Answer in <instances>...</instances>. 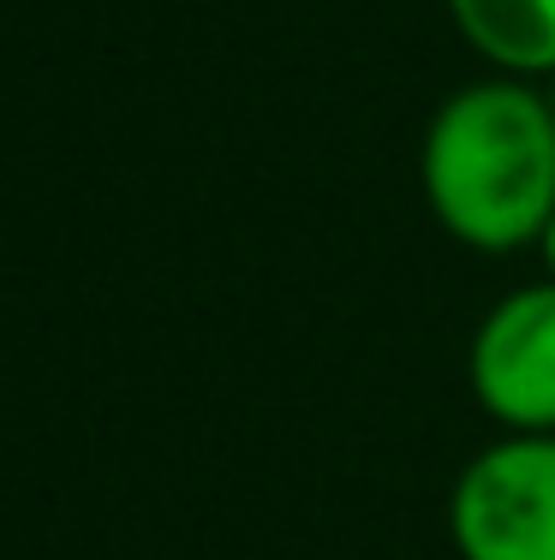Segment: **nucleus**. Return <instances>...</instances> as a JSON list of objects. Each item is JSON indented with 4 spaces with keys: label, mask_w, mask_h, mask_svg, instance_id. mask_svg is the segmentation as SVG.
<instances>
[{
    "label": "nucleus",
    "mask_w": 555,
    "mask_h": 560,
    "mask_svg": "<svg viewBox=\"0 0 555 560\" xmlns=\"http://www.w3.org/2000/svg\"><path fill=\"white\" fill-rule=\"evenodd\" d=\"M460 560H555V435L501 430L448 489Z\"/></svg>",
    "instance_id": "obj_2"
},
{
    "label": "nucleus",
    "mask_w": 555,
    "mask_h": 560,
    "mask_svg": "<svg viewBox=\"0 0 555 560\" xmlns=\"http://www.w3.org/2000/svg\"><path fill=\"white\" fill-rule=\"evenodd\" d=\"M466 382L501 430L555 435V280L520 287L484 311L466 346Z\"/></svg>",
    "instance_id": "obj_3"
},
{
    "label": "nucleus",
    "mask_w": 555,
    "mask_h": 560,
    "mask_svg": "<svg viewBox=\"0 0 555 560\" xmlns=\"http://www.w3.org/2000/svg\"><path fill=\"white\" fill-rule=\"evenodd\" d=\"M550 108H555V78H550Z\"/></svg>",
    "instance_id": "obj_6"
},
{
    "label": "nucleus",
    "mask_w": 555,
    "mask_h": 560,
    "mask_svg": "<svg viewBox=\"0 0 555 560\" xmlns=\"http://www.w3.org/2000/svg\"><path fill=\"white\" fill-rule=\"evenodd\" d=\"M448 19L501 78H555V0H448Z\"/></svg>",
    "instance_id": "obj_4"
},
{
    "label": "nucleus",
    "mask_w": 555,
    "mask_h": 560,
    "mask_svg": "<svg viewBox=\"0 0 555 560\" xmlns=\"http://www.w3.org/2000/svg\"><path fill=\"white\" fill-rule=\"evenodd\" d=\"M537 257H544V269H550V280H555V215H550V226H544V238H537Z\"/></svg>",
    "instance_id": "obj_5"
},
{
    "label": "nucleus",
    "mask_w": 555,
    "mask_h": 560,
    "mask_svg": "<svg viewBox=\"0 0 555 560\" xmlns=\"http://www.w3.org/2000/svg\"><path fill=\"white\" fill-rule=\"evenodd\" d=\"M418 179L436 226L484 257L544 238L555 215V108L532 78H472L425 126Z\"/></svg>",
    "instance_id": "obj_1"
}]
</instances>
